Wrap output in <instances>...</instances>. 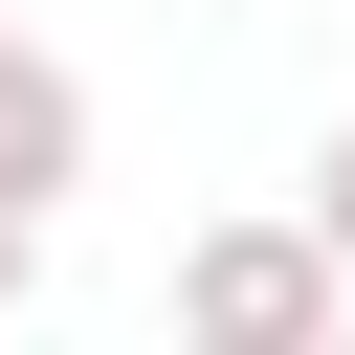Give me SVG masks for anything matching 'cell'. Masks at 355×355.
Returning a JSON list of instances; mask_svg holds the SVG:
<instances>
[{
	"label": "cell",
	"mask_w": 355,
	"mask_h": 355,
	"mask_svg": "<svg viewBox=\"0 0 355 355\" xmlns=\"http://www.w3.org/2000/svg\"><path fill=\"white\" fill-rule=\"evenodd\" d=\"M67 178H89V89H67V67H44V44H0V200H22V222H44V200H67Z\"/></svg>",
	"instance_id": "7a4b0ae2"
},
{
	"label": "cell",
	"mask_w": 355,
	"mask_h": 355,
	"mask_svg": "<svg viewBox=\"0 0 355 355\" xmlns=\"http://www.w3.org/2000/svg\"><path fill=\"white\" fill-rule=\"evenodd\" d=\"M22 288H44V222H22V200H0V311H22Z\"/></svg>",
	"instance_id": "277c9868"
},
{
	"label": "cell",
	"mask_w": 355,
	"mask_h": 355,
	"mask_svg": "<svg viewBox=\"0 0 355 355\" xmlns=\"http://www.w3.org/2000/svg\"><path fill=\"white\" fill-rule=\"evenodd\" d=\"M178 333H222V355H333V333H355V266H333L311 222H200V244H178Z\"/></svg>",
	"instance_id": "6da1fadb"
},
{
	"label": "cell",
	"mask_w": 355,
	"mask_h": 355,
	"mask_svg": "<svg viewBox=\"0 0 355 355\" xmlns=\"http://www.w3.org/2000/svg\"><path fill=\"white\" fill-rule=\"evenodd\" d=\"M311 244H333V266H355V133H333V155H311Z\"/></svg>",
	"instance_id": "3957f363"
}]
</instances>
